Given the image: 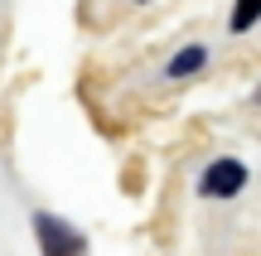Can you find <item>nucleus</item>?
<instances>
[{
	"label": "nucleus",
	"mask_w": 261,
	"mask_h": 256,
	"mask_svg": "<svg viewBox=\"0 0 261 256\" xmlns=\"http://www.w3.org/2000/svg\"><path fill=\"white\" fill-rule=\"evenodd\" d=\"M242 184H247L242 160H213L203 169V179H198V193L203 198H232V193H242Z\"/></svg>",
	"instance_id": "obj_1"
},
{
	"label": "nucleus",
	"mask_w": 261,
	"mask_h": 256,
	"mask_svg": "<svg viewBox=\"0 0 261 256\" xmlns=\"http://www.w3.org/2000/svg\"><path fill=\"white\" fill-rule=\"evenodd\" d=\"M34 232H39V242H44V256H83V237H77L68 222L48 218V213L34 218Z\"/></svg>",
	"instance_id": "obj_2"
},
{
	"label": "nucleus",
	"mask_w": 261,
	"mask_h": 256,
	"mask_svg": "<svg viewBox=\"0 0 261 256\" xmlns=\"http://www.w3.org/2000/svg\"><path fill=\"white\" fill-rule=\"evenodd\" d=\"M203 58H208V53H203L198 44H194V48H184V53L169 63V77H189V73H198V68H203Z\"/></svg>",
	"instance_id": "obj_3"
},
{
	"label": "nucleus",
	"mask_w": 261,
	"mask_h": 256,
	"mask_svg": "<svg viewBox=\"0 0 261 256\" xmlns=\"http://www.w3.org/2000/svg\"><path fill=\"white\" fill-rule=\"evenodd\" d=\"M256 19H261V0H237V5H232V29H237V34L252 29Z\"/></svg>",
	"instance_id": "obj_4"
}]
</instances>
